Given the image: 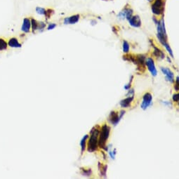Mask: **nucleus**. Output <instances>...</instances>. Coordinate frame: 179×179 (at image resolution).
Listing matches in <instances>:
<instances>
[{
	"label": "nucleus",
	"instance_id": "obj_1",
	"mask_svg": "<svg viewBox=\"0 0 179 179\" xmlns=\"http://www.w3.org/2000/svg\"><path fill=\"white\" fill-rule=\"evenodd\" d=\"M100 133V127L96 126L92 128L90 131L89 141H88L87 144V150L89 152H92L96 151L98 147V137H99Z\"/></svg>",
	"mask_w": 179,
	"mask_h": 179
},
{
	"label": "nucleus",
	"instance_id": "obj_2",
	"mask_svg": "<svg viewBox=\"0 0 179 179\" xmlns=\"http://www.w3.org/2000/svg\"><path fill=\"white\" fill-rule=\"evenodd\" d=\"M110 127L108 124H103L101 129H100L99 137H98V147L103 149L106 151L108 150V147L106 145V143L108 140L110 133Z\"/></svg>",
	"mask_w": 179,
	"mask_h": 179
},
{
	"label": "nucleus",
	"instance_id": "obj_3",
	"mask_svg": "<svg viewBox=\"0 0 179 179\" xmlns=\"http://www.w3.org/2000/svg\"><path fill=\"white\" fill-rule=\"evenodd\" d=\"M125 113L126 112L124 110L119 112V113L116 111H112L110 114L109 117H108V121L114 126L117 125L118 123L120 122L122 118L123 117V116L125 115Z\"/></svg>",
	"mask_w": 179,
	"mask_h": 179
},
{
	"label": "nucleus",
	"instance_id": "obj_4",
	"mask_svg": "<svg viewBox=\"0 0 179 179\" xmlns=\"http://www.w3.org/2000/svg\"><path fill=\"white\" fill-rule=\"evenodd\" d=\"M164 11V0H155L152 4V11L155 15H160Z\"/></svg>",
	"mask_w": 179,
	"mask_h": 179
},
{
	"label": "nucleus",
	"instance_id": "obj_5",
	"mask_svg": "<svg viewBox=\"0 0 179 179\" xmlns=\"http://www.w3.org/2000/svg\"><path fill=\"white\" fill-rule=\"evenodd\" d=\"M152 94L149 93V92L145 93L143 96V101H142V103L141 104V108H142L143 110H147V108L150 105H151V104H152Z\"/></svg>",
	"mask_w": 179,
	"mask_h": 179
},
{
	"label": "nucleus",
	"instance_id": "obj_6",
	"mask_svg": "<svg viewBox=\"0 0 179 179\" xmlns=\"http://www.w3.org/2000/svg\"><path fill=\"white\" fill-rule=\"evenodd\" d=\"M145 64L150 71V74H152V76L156 77L157 74V70L155 68L154 60L152 58H146L145 60Z\"/></svg>",
	"mask_w": 179,
	"mask_h": 179
},
{
	"label": "nucleus",
	"instance_id": "obj_7",
	"mask_svg": "<svg viewBox=\"0 0 179 179\" xmlns=\"http://www.w3.org/2000/svg\"><path fill=\"white\" fill-rule=\"evenodd\" d=\"M161 71L165 76V79L167 82L173 83L174 82V74L172 70L168 68H161Z\"/></svg>",
	"mask_w": 179,
	"mask_h": 179
},
{
	"label": "nucleus",
	"instance_id": "obj_8",
	"mask_svg": "<svg viewBox=\"0 0 179 179\" xmlns=\"http://www.w3.org/2000/svg\"><path fill=\"white\" fill-rule=\"evenodd\" d=\"M133 14V10L130 8H125L123 11H122L120 13L118 14L117 16L121 19H127L129 21L132 16Z\"/></svg>",
	"mask_w": 179,
	"mask_h": 179
},
{
	"label": "nucleus",
	"instance_id": "obj_9",
	"mask_svg": "<svg viewBox=\"0 0 179 179\" xmlns=\"http://www.w3.org/2000/svg\"><path fill=\"white\" fill-rule=\"evenodd\" d=\"M31 26L32 28V32H35L37 29H43L46 27V24L44 22H38L36 20L31 19Z\"/></svg>",
	"mask_w": 179,
	"mask_h": 179
},
{
	"label": "nucleus",
	"instance_id": "obj_10",
	"mask_svg": "<svg viewBox=\"0 0 179 179\" xmlns=\"http://www.w3.org/2000/svg\"><path fill=\"white\" fill-rule=\"evenodd\" d=\"M129 25L133 27H140L141 26V21L140 17L138 15H132L129 20Z\"/></svg>",
	"mask_w": 179,
	"mask_h": 179
},
{
	"label": "nucleus",
	"instance_id": "obj_11",
	"mask_svg": "<svg viewBox=\"0 0 179 179\" xmlns=\"http://www.w3.org/2000/svg\"><path fill=\"white\" fill-rule=\"evenodd\" d=\"M134 96H127L124 99H122L119 103V105L123 108H128L131 106V104L132 103Z\"/></svg>",
	"mask_w": 179,
	"mask_h": 179
},
{
	"label": "nucleus",
	"instance_id": "obj_12",
	"mask_svg": "<svg viewBox=\"0 0 179 179\" xmlns=\"http://www.w3.org/2000/svg\"><path fill=\"white\" fill-rule=\"evenodd\" d=\"M80 15L77 14V15H72L70 17H68L64 19V24L65 25H72V24H75L79 21L80 20Z\"/></svg>",
	"mask_w": 179,
	"mask_h": 179
},
{
	"label": "nucleus",
	"instance_id": "obj_13",
	"mask_svg": "<svg viewBox=\"0 0 179 179\" xmlns=\"http://www.w3.org/2000/svg\"><path fill=\"white\" fill-rule=\"evenodd\" d=\"M31 28V20L27 18H25L23 20L22 27H21V30L25 33H28L30 31Z\"/></svg>",
	"mask_w": 179,
	"mask_h": 179
},
{
	"label": "nucleus",
	"instance_id": "obj_14",
	"mask_svg": "<svg viewBox=\"0 0 179 179\" xmlns=\"http://www.w3.org/2000/svg\"><path fill=\"white\" fill-rule=\"evenodd\" d=\"M152 46L153 47V49H154V51H153V56H154L155 58H157L158 60H162V59L165 58V55L162 50H160V49L157 48V46H155L153 44H152Z\"/></svg>",
	"mask_w": 179,
	"mask_h": 179
},
{
	"label": "nucleus",
	"instance_id": "obj_15",
	"mask_svg": "<svg viewBox=\"0 0 179 179\" xmlns=\"http://www.w3.org/2000/svg\"><path fill=\"white\" fill-rule=\"evenodd\" d=\"M98 171H99V174L101 177H106V173L108 171V165L107 164H103L101 162H98Z\"/></svg>",
	"mask_w": 179,
	"mask_h": 179
},
{
	"label": "nucleus",
	"instance_id": "obj_16",
	"mask_svg": "<svg viewBox=\"0 0 179 179\" xmlns=\"http://www.w3.org/2000/svg\"><path fill=\"white\" fill-rule=\"evenodd\" d=\"M8 45L9 46L13 47V48H21V44L18 42V40L15 37L11 38L8 42Z\"/></svg>",
	"mask_w": 179,
	"mask_h": 179
},
{
	"label": "nucleus",
	"instance_id": "obj_17",
	"mask_svg": "<svg viewBox=\"0 0 179 179\" xmlns=\"http://www.w3.org/2000/svg\"><path fill=\"white\" fill-rule=\"evenodd\" d=\"M88 136H89L88 134L85 135L83 138H82L81 141H80V146H81L82 154H83L86 148V142H87V139L88 138Z\"/></svg>",
	"mask_w": 179,
	"mask_h": 179
},
{
	"label": "nucleus",
	"instance_id": "obj_18",
	"mask_svg": "<svg viewBox=\"0 0 179 179\" xmlns=\"http://www.w3.org/2000/svg\"><path fill=\"white\" fill-rule=\"evenodd\" d=\"M122 49H123V52L124 54H128L129 52V49H130V46H129V44L128 43L127 41H124L123 42V44H122Z\"/></svg>",
	"mask_w": 179,
	"mask_h": 179
},
{
	"label": "nucleus",
	"instance_id": "obj_19",
	"mask_svg": "<svg viewBox=\"0 0 179 179\" xmlns=\"http://www.w3.org/2000/svg\"><path fill=\"white\" fill-rule=\"evenodd\" d=\"M7 46L8 43L4 39L0 38V51L5 50L7 49Z\"/></svg>",
	"mask_w": 179,
	"mask_h": 179
},
{
	"label": "nucleus",
	"instance_id": "obj_20",
	"mask_svg": "<svg viewBox=\"0 0 179 179\" xmlns=\"http://www.w3.org/2000/svg\"><path fill=\"white\" fill-rule=\"evenodd\" d=\"M82 174L84 176H91L92 174V171L91 169H82Z\"/></svg>",
	"mask_w": 179,
	"mask_h": 179
},
{
	"label": "nucleus",
	"instance_id": "obj_21",
	"mask_svg": "<svg viewBox=\"0 0 179 179\" xmlns=\"http://www.w3.org/2000/svg\"><path fill=\"white\" fill-rule=\"evenodd\" d=\"M35 11H36L37 13H38V14H39V15H45V13H46V9H45L44 8H42L40 7H36Z\"/></svg>",
	"mask_w": 179,
	"mask_h": 179
},
{
	"label": "nucleus",
	"instance_id": "obj_22",
	"mask_svg": "<svg viewBox=\"0 0 179 179\" xmlns=\"http://www.w3.org/2000/svg\"><path fill=\"white\" fill-rule=\"evenodd\" d=\"M133 76L131 75L130 81H129V82L127 84H126V85L124 86V88L125 90H127V91H128L129 89H130L131 86V83H132V82H133Z\"/></svg>",
	"mask_w": 179,
	"mask_h": 179
},
{
	"label": "nucleus",
	"instance_id": "obj_23",
	"mask_svg": "<svg viewBox=\"0 0 179 179\" xmlns=\"http://www.w3.org/2000/svg\"><path fill=\"white\" fill-rule=\"evenodd\" d=\"M174 88H175V91H176L178 92L179 91V77H178V76L176 77V83H175Z\"/></svg>",
	"mask_w": 179,
	"mask_h": 179
},
{
	"label": "nucleus",
	"instance_id": "obj_24",
	"mask_svg": "<svg viewBox=\"0 0 179 179\" xmlns=\"http://www.w3.org/2000/svg\"><path fill=\"white\" fill-rule=\"evenodd\" d=\"M172 100L174 102H176V103H178V102L179 101V94H174L172 96Z\"/></svg>",
	"mask_w": 179,
	"mask_h": 179
},
{
	"label": "nucleus",
	"instance_id": "obj_25",
	"mask_svg": "<svg viewBox=\"0 0 179 179\" xmlns=\"http://www.w3.org/2000/svg\"><path fill=\"white\" fill-rule=\"evenodd\" d=\"M127 96H134V89L133 88H130L128 90V93L127 94Z\"/></svg>",
	"mask_w": 179,
	"mask_h": 179
},
{
	"label": "nucleus",
	"instance_id": "obj_26",
	"mask_svg": "<svg viewBox=\"0 0 179 179\" xmlns=\"http://www.w3.org/2000/svg\"><path fill=\"white\" fill-rule=\"evenodd\" d=\"M116 149H114L113 151H110L109 152V155L110 156V157L113 160H115V155H116Z\"/></svg>",
	"mask_w": 179,
	"mask_h": 179
},
{
	"label": "nucleus",
	"instance_id": "obj_27",
	"mask_svg": "<svg viewBox=\"0 0 179 179\" xmlns=\"http://www.w3.org/2000/svg\"><path fill=\"white\" fill-rule=\"evenodd\" d=\"M56 27V24H55V23H51V24L49 25L48 27H47V29H48V30H51V29H54Z\"/></svg>",
	"mask_w": 179,
	"mask_h": 179
},
{
	"label": "nucleus",
	"instance_id": "obj_28",
	"mask_svg": "<svg viewBox=\"0 0 179 179\" xmlns=\"http://www.w3.org/2000/svg\"><path fill=\"white\" fill-rule=\"evenodd\" d=\"M162 103H163V105L168 106V107H172V104L169 101H163Z\"/></svg>",
	"mask_w": 179,
	"mask_h": 179
},
{
	"label": "nucleus",
	"instance_id": "obj_29",
	"mask_svg": "<svg viewBox=\"0 0 179 179\" xmlns=\"http://www.w3.org/2000/svg\"><path fill=\"white\" fill-rule=\"evenodd\" d=\"M102 155H103V159L105 160H106V155L105 154V152H102Z\"/></svg>",
	"mask_w": 179,
	"mask_h": 179
},
{
	"label": "nucleus",
	"instance_id": "obj_30",
	"mask_svg": "<svg viewBox=\"0 0 179 179\" xmlns=\"http://www.w3.org/2000/svg\"><path fill=\"white\" fill-rule=\"evenodd\" d=\"M167 60H168V61H169L170 63H172V60H170V58H169V57H167Z\"/></svg>",
	"mask_w": 179,
	"mask_h": 179
},
{
	"label": "nucleus",
	"instance_id": "obj_31",
	"mask_svg": "<svg viewBox=\"0 0 179 179\" xmlns=\"http://www.w3.org/2000/svg\"><path fill=\"white\" fill-rule=\"evenodd\" d=\"M147 1H148L149 2H151V1H152V0H147Z\"/></svg>",
	"mask_w": 179,
	"mask_h": 179
}]
</instances>
